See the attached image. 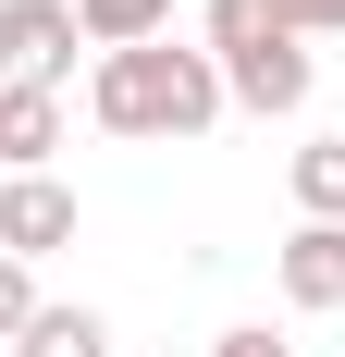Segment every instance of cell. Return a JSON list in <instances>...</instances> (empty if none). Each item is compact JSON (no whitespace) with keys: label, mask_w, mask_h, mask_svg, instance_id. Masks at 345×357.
<instances>
[{"label":"cell","mask_w":345,"mask_h":357,"mask_svg":"<svg viewBox=\"0 0 345 357\" xmlns=\"http://www.w3.org/2000/svg\"><path fill=\"white\" fill-rule=\"evenodd\" d=\"M87 111H99L111 136H210V123H222V62H210V50H172V37L99 50Z\"/></svg>","instance_id":"1"},{"label":"cell","mask_w":345,"mask_h":357,"mask_svg":"<svg viewBox=\"0 0 345 357\" xmlns=\"http://www.w3.org/2000/svg\"><path fill=\"white\" fill-rule=\"evenodd\" d=\"M210 62H222V99H247V111L309 99V37L284 25L272 0H210Z\"/></svg>","instance_id":"2"},{"label":"cell","mask_w":345,"mask_h":357,"mask_svg":"<svg viewBox=\"0 0 345 357\" xmlns=\"http://www.w3.org/2000/svg\"><path fill=\"white\" fill-rule=\"evenodd\" d=\"M74 50H87L74 0H0V86H50V99H62Z\"/></svg>","instance_id":"3"},{"label":"cell","mask_w":345,"mask_h":357,"mask_svg":"<svg viewBox=\"0 0 345 357\" xmlns=\"http://www.w3.org/2000/svg\"><path fill=\"white\" fill-rule=\"evenodd\" d=\"M50 247H74V185L62 173H0V259H50Z\"/></svg>","instance_id":"4"},{"label":"cell","mask_w":345,"mask_h":357,"mask_svg":"<svg viewBox=\"0 0 345 357\" xmlns=\"http://www.w3.org/2000/svg\"><path fill=\"white\" fill-rule=\"evenodd\" d=\"M272 271H284V308L333 321V308H345V222H296V234L272 247Z\"/></svg>","instance_id":"5"},{"label":"cell","mask_w":345,"mask_h":357,"mask_svg":"<svg viewBox=\"0 0 345 357\" xmlns=\"http://www.w3.org/2000/svg\"><path fill=\"white\" fill-rule=\"evenodd\" d=\"M62 148V99L50 86H0V173H50Z\"/></svg>","instance_id":"6"},{"label":"cell","mask_w":345,"mask_h":357,"mask_svg":"<svg viewBox=\"0 0 345 357\" xmlns=\"http://www.w3.org/2000/svg\"><path fill=\"white\" fill-rule=\"evenodd\" d=\"M74 25H87V50H148V37H172V0H74Z\"/></svg>","instance_id":"7"},{"label":"cell","mask_w":345,"mask_h":357,"mask_svg":"<svg viewBox=\"0 0 345 357\" xmlns=\"http://www.w3.org/2000/svg\"><path fill=\"white\" fill-rule=\"evenodd\" d=\"M13 357H111V321H99V308H37Z\"/></svg>","instance_id":"8"},{"label":"cell","mask_w":345,"mask_h":357,"mask_svg":"<svg viewBox=\"0 0 345 357\" xmlns=\"http://www.w3.org/2000/svg\"><path fill=\"white\" fill-rule=\"evenodd\" d=\"M296 210H309V222H345V136H309V148H296Z\"/></svg>","instance_id":"9"},{"label":"cell","mask_w":345,"mask_h":357,"mask_svg":"<svg viewBox=\"0 0 345 357\" xmlns=\"http://www.w3.org/2000/svg\"><path fill=\"white\" fill-rule=\"evenodd\" d=\"M37 308H50V296H37V271H25V259H0V345H25Z\"/></svg>","instance_id":"10"},{"label":"cell","mask_w":345,"mask_h":357,"mask_svg":"<svg viewBox=\"0 0 345 357\" xmlns=\"http://www.w3.org/2000/svg\"><path fill=\"white\" fill-rule=\"evenodd\" d=\"M272 13H284L296 37H345V0H272Z\"/></svg>","instance_id":"11"},{"label":"cell","mask_w":345,"mask_h":357,"mask_svg":"<svg viewBox=\"0 0 345 357\" xmlns=\"http://www.w3.org/2000/svg\"><path fill=\"white\" fill-rule=\"evenodd\" d=\"M210 357H296V345H284V333H259V321H247V333H222V345H210Z\"/></svg>","instance_id":"12"},{"label":"cell","mask_w":345,"mask_h":357,"mask_svg":"<svg viewBox=\"0 0 345 357\" xmlns=\"http://www.w3.org/2000/svg\"><path fill=\"white\" fill-rule=\"evenodd\" d=\"M0 357H13V345H0Z\"/></svg>","instance_id":"13"}]
</instances>
